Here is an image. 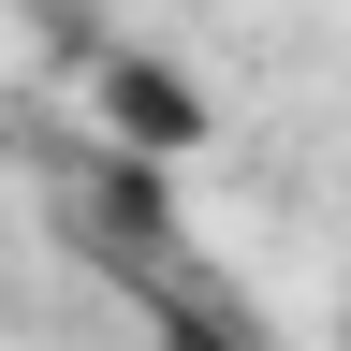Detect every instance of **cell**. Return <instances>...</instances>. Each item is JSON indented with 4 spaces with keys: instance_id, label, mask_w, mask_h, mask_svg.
I'll return each instance as SVG.
<instances>
[{
    "instance_id": "cell-1",
    "label": "cell",
    "mask_w": 351,
    "mask_h": 351,
    "mask_svg": "<svg viewBox=\"0 0 351 351\" xmlns=\"http://www.w3.org/2000/svg\"><path fill=\"white\" fill-rule=\"evenodd\" d=\"M88 103H103V132H117L132 161H191V147H205V88L176 73L161 44H117V59L88 73Z\"/></svg>"
},
{
    "instance_id": "cell-2",
    "label": "cell",
    "mask_w": 351,
    "mask_h": 351,
    "mask_svg": "<svg viewBox=\"0 0 351 351\" xmlns=\"http://www.w3.org/2000/svg\"><path fill=\"white\" fill-rule=\"evenodd\" d=\"M147 322H161V351H263L234 307H205V293H147Z\"/></svg>"
},
{
    "instance_id": "cell-3",
    "label": "cell",
    "mask_w": 351,
    "mask_h": 351,
    "mask_svg": "<svg viewBox=\"0 0 351 351\" xmlns=\"http://www.w3.org/2000/svg\"><path fill=\"white\" fill-rule=\"evenodd\" d=\"M337 322H351V307H337Z\"/></svg>"
}]
</instances>
